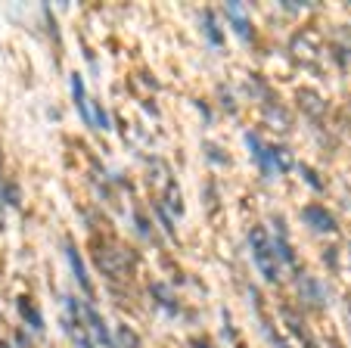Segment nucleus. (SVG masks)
Masks as SVG:
<instances>
[{
  "instance_id": "obj_11",
  "label": "nucleus",
  "mask_w": 351,
  "mask_h": 348,
  "mask_svg": "<svg viewBox=\"0 0 351 348\" xmlns=\"http://www.w3.org/2000/svg\"><path fill=\"white\" fill-rule=\"evenodd\" d=\"M267 152H271V168H277V171H289L292 168L289 150H283V146H267Z\"/></svg>"
},
{
  "instance_id": "obj_1",
  "label": "nucleus",
  "mask_w": 351,
  "mask_h": 348,
  "mask_svg": "<svg viewBox=\"0 0 351 348\" xmlns=\"http://www.w3.org/2000/svg\"><path fill=\"white\" fill-rule=\"evenodd\" d=\"M249 243H252L255 264H258V270L265 274V280H271V283L280 280V255H277V246H271V240H267L265 227H252Z\"/></svg>"
},
{
  "instance_id": "obj_18",
  "label": "nucleus",
  "mask_w": 351,
  "mask_h": 348,
  "mask_svg": "<svg viewBox=\"0 0 351 348\" xmlns=\"http://www.w3.org/2000/svg\"><path fill=\"white\" fill-rule=\"evenodd\" d=\"M206 25H208V38H212V40H215V44H221V34H218V28H215L212 16H206Z\"/></svg>"
},
{
  "instance_id": "obj_13",
  "label": "nucleus",
  "mask_w": 351,
  "mask_h": 348,
  "mask_svg": "<svg viewBox=\"0 0 351 348\" xmlns=\"http://www.w3.org/2000/svg\"><path fill=\"white\" fill-rule=\"evenodd\" d=\"M19 311H22V317H25V321H32V329H44V321H40L38 308L32 305V299H22V302H19Z\"/></svg>"
},
{
  "instance_id": "obj_3",
  "label": "nucleus",
  "mask_w": 351,
  "mask_h": 348,
  "mask_svg": "<svg viewBox=\"0 0 351 348\" xmlns=\"http://www.w3.org/2000/svg\"><path fill=\"white\" fill-rule=\"evenodd\" d=\"M97 262H99V268L112 277V280H121V277L128 274V268H131V252L112 246V249H103V252H99Z\"/></svg>"
},
{
  "instance_id": "obj_10",
  "label": "nucleus",
  "mask_w": 351,
  "mask_h": 348,
  "mask_svg": "<svg viewBox=\"0 0 351 348\" xmlns=\"http://www.w3.org/2000/svg\"><path fill=\"white\" fill-rule=\"evenodd\" d=\"M72 97H75V103H78L81 115L90 121V106H87V100H84V81H81V75H72Z\"/></svg>"
},
{
  "instance_id": "obj_4",
  "label": "nucleus",
  "mask_w": 351,
  "mask_h": 348,
  "mask_svg": "<svg viewBox=\"0 0 351 348\" xmlns=\"http://www.w3.org/2000/svg\"><path fill=\"white\" fill-rule=\"evenodd\" d=\"M305 221L311 224L314 230H320V233H336V218H332L326 209H320V205H308Z\"/></svg>"
},
{
  "instance_id": "obj_8",
  "label": "nucleus",
  "mask_w": 351,
  "mask_h": 348,
  "mask_svg": "<svg viewBox=\"0 0 351 348\" xmlns=\"http://www.w3.org/2000/svg\"><path fill=\"white\" fill-rule=\"evenodd\" d=\"M245 143H249V150H252V156H255V162L261 165V168L267 171V174H271V152H267V146L261 143L258 137H255V134H245Z\"/></svg>"
},
{
  "instance_id": "obj_17",
  "label": "nucleus",
  "mask_w": 351,
  "mask_h": 348,
  "mask_svg": "<svg viewBox=\"0 0 351 348\" xmlns=\"http://www.w3.org/2000/svg\"><path fill=\"white\" fill-rule=\"evenodd\" d=\"M93 119H97L99 128H109V119H106V112H103V106H97V109H93Z\"/></svg>"
},
{
  "instance_id": "obj_7",
  "label": "nucleus",
  "mask_w": 351,
  "mask_h": 348,
  "mask_svg": "<svg viewBox=\"0 0 351 348\" xmlns=\"http://www.w3.org/2000/svg\"><path fill=\"white\" fill-rule=\"evenodd\" d=\"M84 314H87V323L93 327V336H97L99 342L106 348H112V339H109V329H106V323H103V317L97 314V308L93 305H84Z\"/></svg>"
},
{
  "instance_id": "obj_14",
  "label": "nucleus",
  "mask_w": 351,
  "mask_h": 348,
  "mask_svg": "<svg viewBox=\"0 0 351 348\" xmlns=\"http://www.w3.org/2000/svg\"><path fill=\"white\" fill-rule=\"evenodd\" d=\"M302 283H305V289H308V296H311V302H314V305H324V292L317 289V283H314L311 277H305Z\"/></svg>"
},
{
  "instance_id": "obj_16",
  "label": "nucleus",
  "mask_w": 351,
  "mask_h": 348,
  "mask_svg": "<svg viewBox=\"0 0 351 348\" xmlns=\"http://www.w3.org/2000/svg\"><path fill=\"white\" fill-rule=\"evenodd\" d=\"M119 336H121V342H125L128 348H137V336H134L128 327H119Z\"/></svg>"
},
{
  "instance_id": "obj_19",
  "label": "nucleus",
  "mask_w": 351,
  "mask_h": 348,
  "mask_svg": "<svg viewBox=\"0 0 351 348\" xmlns=\"http://www.w3.org/2000/svg\"><path fill=\"white\" fill-rule=\"evenodd\" d=\"M332 348H342V345H332Z\"/></svg>"
},
{
  "instance_id": "obj_20",
  "label": "nucleus",
  "mask_w": 351,
  "mask_h": 348,
  "mask_svg": "<svg viewBox=\"0 0 351 348\" xmlns=\"http://www.w3.org/2000/svg\"><path fill=\"white\" fill-rule=\"evenodd\" d=\"M348 252H351V243H348Z\"/></svg>"
},
{
  "instance_id": "obj_5",
  "label": "nucleus",
  "mask_w": 351,
  "mask_h": 348,
  "mask_svg": "<svg viewBox=\"0 0 351 348\" xmlns=\"http://www.w3.org/2000/svg\"><path fill=\"white\" fill-rule=\"evenodd\" d=\"M298 103H302V109H305L311 119H317V121L326 115L324 97H320V93H314V91H298Z\"/></svg>"
},
{
  "instance_id": "obj_9",
  "label": "nucleus",
  "mask_w": 351,
  "mask_h": 348,
  "mask_svg": "<svg viewBox=\"0 0 351 348\" xmlns=\"http://www.w3.org/2000/svg\"><path fill=\"white\" fill-rule=\"evenodd\" d=\"M69 262H72V270H75V277H78V283H81V289H84L87 296H90V280H87V270H84V264H81V258H78V252H75V246L69 243Z\"/></svg>"
},
{
  "instance_id": "obj_15",
  "label": "nucleus",
  "mask_w": 351,
  "mask_h": 348,
  "mask_svg": "<svg viewBox=\"0 0 351 348\" xmlns=\"http://www.w3.org/2000/svg\"><path fill=\"white\" fill-rule=\"evenodd\" d=\"M168 209H171L174 215L184 211V205H180V190H174V187H168Z\"/></svg>"
},
{
  "instance_id": "obj_12",
  "label": "nucleus",
  "mask_w": 351,
  "mask_h": 348,
  "mask_svg": "<svg viewBox=\"0 0 351 348\" xmlns=\"http://www.w3.org/2000/svg\"><path fill=\"white\" fill-rule=\"evenodd\" d=\"M265 119L271 121V125H277V121H280V131H289V125H292L283 106H267V109H265Z\"/></svg>"
},
{
  "instance_id": "obj_2",
  "label": "nucleus",
  "mask_w": 351,
  "mask_h": 348,
  "mask_svg": "<svg viewBox=\"0 0 351 348\" xmlns=\"http://www.w3.org/2000/svg\"><path fill=\"white\" fill-rule=\"evenodd\" d=\"M292 53H295V60L302 62H317L320 53H324V38H320L314 28H305V32H298L292 38Z\"/></svg>"
},
{
  "instance_id": "obj_6",
  "label": "nucleus",
  "mask_w": 351,
  "mask_h": 348,
  "mask_svg": "<svg viewBox=\"0 0 351 348\" xmlns=\"http://www.w3.org/2000/svg\"><path fill=\"white\" fill-rule=\"evenodd\" d=\"M227 19L233 22V28H237L239 38H249V28H252V22H249V16H245L243 3H227Z\"/></svg>"
}]
</instances>
